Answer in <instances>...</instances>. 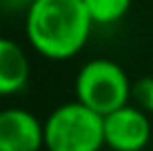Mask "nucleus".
Here are the masks:
<instances>
[{"label": "nucleus", "mask_w": 153, "mask_h": 151, "mask_svg": "<svg viewBox=\"0 0 153 151\" xmlns=\"http://www.w3.org/2000/svg\"><path fill=\"white\" fill-rule=\"evenodd\" d=\"M31 65L27 51L16 40L0 36V96H16L27 87Z\"/></svg>", "instance_id": "obj_6"}, {"label": "nucleus", "mask_w": 153, "mask_h": 151, "mask_svg": "<svg viewBox=\"0 0 153 151\" xmlns=\"http://www.w3.org/2000/svg\"><path fill=\"white\" fill-rule=\"evenodd\" d=\"M36 0H0V11L9 13H27Z\"/></svg>", "instance_id": "obj_9"}, {"label": "nucleus", "mask_w": 153, "mask_h": 151, "mask_svg": "<svg viewBox=\"0 0 153 151\" xmlns=\"http://www.w3.org/2000/svg\"><path fill=\"white\" fill-rule=\"evenodd\" d=\"M25 18L29 45L47 60L80 54L93 27L84 0H36Z\"/></svg>", "instance_id": "obj_1"}, {"label": "nucleus", "mask_w": 153, "mask_h": 151, "mask_svg": "<svg viewBox=\"0 0 153 151\" xmlns=\"http://www.w3.org/2000/svg\"><path fill=\"white\" fill-rule=\"evenodd\" d=\"M42 147L45 122L20 107L0 111V151H42Z\"/></svg>", "instance_id": "obj_5"}, {"label": "nucleus", "mask_w": 153, "mask_h": 151, "mask_svg": "<svg viewBox=\"0 0 153 151\" xmlns=\"http://www.w3.org/2000/svg\"><path fill=\"white\" fill-rule=\"evenodd\" d=\"M131 100H133V105H138L140 109H144L151 116L153 113V76H144L133 82Z\"/></svg>", "instance_id": "obj_8"}, {"label": "nucleus", "mask_w": 153, "mask_h": 151, "mask_svg": "<svg viewBox=\"0 0 153 151\" xmlns=\"http://www.w3.org/2000/svg\"><path fill=\"white\" fill-rule=\"evenodd\" d=\"M93 25H113L131 9V0H84Z\"/></svg>", "instance_id": "obj_7"}, {"label": "nucleus", "mask_w": 153, "mask_h": 151, "mask_svg": "<svg viewBox=\"0 0 153 151\" xmlns=\"http://www.w3.org/2000/svg\"><path fill=\"white\" fill-rule=\"evenodd\" d=\"M133 82L118 62L96 58L82 65L76 76V100L91 107L100 116L129 105Z\"/></svg>", "instance_id": "obj_3"}, {"label": "nucleus", "mask_w": 153, "mask_h": 151, "mask_svg": "<svg viewBox=\"0 0 153 151\" xmlns=\"http://www.w3.org/2000/svg\"><path fill=\"white\" fill-rule=\"evenodd\" d=\"M149 140V113L138 105H124L104 116V147L111 151H142Z\"/></svg>", "instance_id": "obj_4"}, {"label": "nucleus", "mask_w": 153, "mask_h": 151, "mask_svg": "<svg viewBox=\"0 0 153 151\" xmlns=\"http://www.w3.org/2000/svg\"><path fill=\"white\" fill-rule=\"evenodd\" d=\"M104 147V116L80 100L56 107L45 120L47 151H100Z\"/></svg>", "instance_id": "obj_2"}]
</instances>
